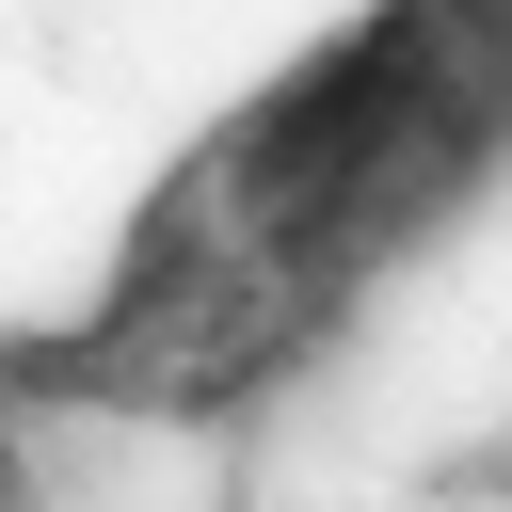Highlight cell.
Returning <instances> with one entry per match:
<instances>
[{
  "instance_id": "6da1fadb",
  "label": "cell",
  "mask_w": 512,
  "mask_h": 512,
  "mask_svg": "<svg viewBox=\"0 0 512 512\" xmlns=\"http://www.w3.org/2000/svg\"><path fill=\"white\" fill-rule=\"evenodd\" d=\"M512 192V0H336L112 224L96 288L0 336V416H256L432 240Z\"/></svg>"
},
{
  "instance_id": "7a4b0ae2",
  "label": "cell",
  "mask_w": 512,
  "mask_h": 512,
  "mask_svg": "<svg viewBox=\"0 0 512 512\" xmlns=\"http://www.w3.org/2000/svg\"><path fill=\"white\" fill-rule=\"evenodd\" d=\"M32 416H0V512H32V448H16Z\"/></svg>"
}]
</instances>
